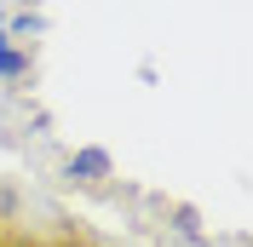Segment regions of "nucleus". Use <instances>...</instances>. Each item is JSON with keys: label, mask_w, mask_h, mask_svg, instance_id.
Wrapping results in <instances>:
<instances>
[{"label": "nucleus", "mask_w": 253, "mask_h": 247, "mask_svg": "<svg viewBox=\"0 0 253 247\" xmlns=\"http://www.w3.org/2000/svg\"><path fill=\"white\" fill-rule=\"evenodd\" d=\"M69 178H81V184L110 178V155H104V150H75V155H69Z\"/></svg>", "instance_id": "f257e3e1"}, {"label": "nucleus", "mask_w": 253, "mask_h": 247, "mask_svg": "<svg viewBox=\"0 0 253 247\" xmlns=\"http://www.w3.org/2000/svg\"><path fill=\"white\" fill-rule=\"evenodd\" d=\"M23 69H29V58H23V52H17V46H0V81H17Z\"/></svg>", "instance_id": "f03ea898"}, {"label": "nucleus", "mask_w": 253, "mask_h": 247, "mask_svg": "<svg viewBox=\"0 0 253 247\" xmlns=\"http://www.w3.org/2000/svg\"><path fill=\"white\" fill-rule=\"evenodd\" d=\"M35 247H81L75 236H58V242H35Z\"/></svg>", "instance_id": "7ed1b4c3"}, {"label": "nucleus", "mask_w": 253, "mask_h": 247, "mask_svg": "<svg viewBox=\"0 0 253 247\" xmlns=\"http://www.w3.org/2000/svg\"><path fill=\"white\" fill-rule=\"evenodd\" d=\"M0 247H35V242H23V236H12V242H0Z\"/></svg>", "instance_id": "20e7f679"}, {"label": "nucleus", "mask_w": 253, "mask_h": 247, "mask_svg": "<svg viewBox=\"0 0 253 247\" xmlns=\"http://www.w3.org/2000/svg\"><path fill=\"white\" fill-rule=\"evenodd\" d=\"M0 46H12V35H6V23H0Z\"/></svg>", "instance_id": "39448f33"}]
</instances>
